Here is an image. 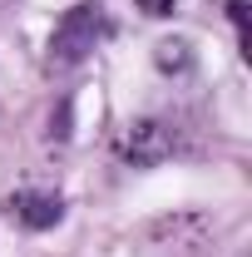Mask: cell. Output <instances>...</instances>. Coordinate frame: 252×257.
<instances>
[{
  "instance_id": "6da1fadb",
  "label": "cell",
  "mask_w": 252,
  "mask_h": 257,
  "mask_svg": "<svg viewBox=\"0 0 252 257\" xmlns=\"http://www.w3.org/2000/svg\"><path fill=\"white\" fill-rule=\"evenodd\" d=\"M104 35H109V15H104L99 0L69 5L60 15V25H55V35H50V55H45L50 69H74V64H84L99 50Z\"/></svg>"
},
{
  "instance_id": "7a4b0ae2",
  "label": "cell",
  "mask_w": 252,
  "mask_h": 257,
  "mask_svg": "<svg viewBox=\"0 0 252 257\" xmlns=\"http://www.w3.org/2000/svg\"><path fill=\"white\" fill-rule=\"evenodd\" d=\"M168 154H173V134H168L163 119H139V124H129L124 159L134 163V168H154V163H163Z\"/></svg>"
},
{
  "instance_id": "3957f363",
  "label": "cell",
  "mask_w": 252,
  "mask_h": 257,
  "mask_svg": "<svg viewBox=\"0 0 252 257\" xmlns=\"http://www.w3.org/2000/svg\"><path fill=\"white\" fill-rule=\"evenodd\" d=\"M10 213H15L20 227L45 232V227H55L64 218V198H60V193H40V188H20L15 198H10Z\"/></svg>"
},
{
  "instance_id": "277c9868",
  "label": "cell",
  "mask_w": 252,
  "mask_h": 257,
  "mask_svg": "<svg viewBox=\"0 0 252 257\" xmlns=\"http://www.w3.org/2000/svg\"><path fill=\"white\" fill-rule=\"evenodd\" d=\"M154 64L163 69V74H188L193 69V50H188V40H163L154 50Z\"/></svg>"
},
{
  "instance_id": "5b68a950",
  "label": "cell",
  "mask_w": 252,
  "mask_h": 257,
  "mask_svg": "<svg viewBox=\"0 0 252 257\" xmlns=\"http://www.w3.org/2000/svg\"><path fill=\"white\" fill-rule=\"evenodd\" d=\"M247 5L252 0H227V20H232V30H237V45L247 50Z\"/></svg>"
},
{
  "instance_id": "8992f818",
  "label": "cell",
  "mask_w": 252,
  "mask_h": 257,
  "mask_svg": "<svg viewBox=\"0 0 252 257\" xmlns=\"http://www.w3.org/2000/svg\"><path fill=\"white\" fill-rule=\"evenodd\" d=\"M134 5H139L144 15H154V20H163V15H173V5H178V0H134Z\"/></svg>"
},
{
  "instance_id": "52a82bcc",
  "label": "cell",
  "mask_w": 252,
  "mask_h": 257,
  "mask_svg": "<svg viewBox=\"0 0 252 257\" xmlns=\"http://www.w3.org/2000/svg\"><path fill=\"white\" fill-rule=\"evenodd\" d=\"M50 139H69V99L60 104V119H50Z\"/></svg>"
}]
</instances>
